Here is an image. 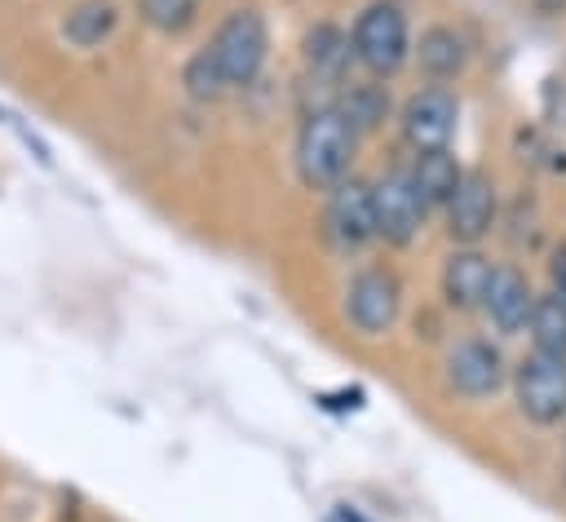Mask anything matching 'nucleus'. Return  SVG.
<instances>
[{
	"instance_id": "obj_2",
	"label": "nucleus",
	"mask_w": 566,
	"mask_h": 522,
	"mask_svg": "<svg viewBox=\"0 0 566 522\" xmlns=\"http://www.w3.org/2000/svg\"><path fill=\"white\" fill-rule=\"evenodd\" d=\"M221 88H248L270 58V27L256 9H234L203 49Z\"/></svg>"
},
{
	"instance_id": "obj_15",
	"label": "nucleus",
	"mask_w": 566,
	"mask_h": 522,
	"mask_svg": "<svg viewBox=\"0 0 566 522\" xmlns=\"http://www.w3.org/2000/svg\"><path fill=\"white\" fill-rule=\"evenodd\" d=\"M115 27H119V9H115L111 0H84V4H75V9L66 13L62 35H66V44H75V49H97L102 40H111Z\"/></svg>"
},
{
	"instance_id": "obj_8",
	"label": "nucleus",
	"mask_w": 566,
	"mask_h": 522,
	"mask_svg": "<svg viewBox=\"0 0 566 522\" xmlns=\"http://www.w3.org/2000/svg\"><path fill=\"white\" fill-rule=\"evenodd\" d=\"M442 208H447V234L460 248H478L495 226V181L482 168H464Z\"/></svg>"
},
{
	"instance_id": "obj_12",
	"label": "nucleus",
	"mask_w": 566,
	"mask_h": 522,
	"mask_svg": "<svg viewBox=\"0 0 566 522\" xmlns=\"http://www.w3.org/2000/svg\"><path fill=\"white\" fill-rule=\"evenodd\" d=\"M491 261L478 248H455L442 265V296L451 310H482L486 283H491Z\"/></svg>"
},
{
	"instance_id": "obj_19",
	"label": "nucleus",
	"mask_w": 566,
	"mask_h": 522,
	"mask_svg": "<svg viewBox=\"0 0 566 522\" xmlns=\"http://www.w3.org/2000/svg\"><path fill=\"white\" fill-rule=\"evenodd\" d=\"M548 279H553V296L566 301V243L553 252V261H548Z\"/></svg>"
},
{
	"instance_id": "obj_18",
	"label": "nucleus",
	"mask_w": 566,
	"mask_h": 522,
	"mask_svg": "<svg viewBox=\"0 0 566 522\" xmlns=\"http://www.w3.org/2000/svg\"><path fill=\"white\" fill-rule=\"evenodd\" d=\"M199 0H142V22L159 35H177L195 22Z\"/></svg>"
},
{
	"instance_id": "obj_17",
	"label": "nucleus",
	"mask_w": 566,
	"mask_h": 522,
	"mask_svg": "<svg viewBox=\"0 0 566 522\" xmlns=\"http://www.w3.org/2000/svg\"><path fill=\"white\" fill-rule=\"evenodd\" d=\"M305 62L314 66V75L336 80L345 71V62H349V40L336 27H314L305 35Z\"/></svg>"
},
{
	"instance_id": "obj_16",
	"label": "nucleus",
	"mask_w": 566,
	"mask_h": 522,
	"mask_svg": "<svg viewBox=\"0 0 566 522\" xmlns=\"http://www.w3.org/2000/svg\"><path fill=\"white\" fill-rule=\"evenodd\" d=\"M526 332H531V345L539 354H553V358H566V301L562 296H535L531 305V319H526Z\"/></svg>"
},
{
	"instance_id": "obj_20",
	"label": "nucleus",
	"mask_w": 566,
	"mask_h": 522,
	"mask_svg": "<svg viewBox=\"0 0 566 522\" xmlns=\"http://www.w3.org/2000/svg\"><path fill=\"white\" fill-rule=\"evenodd\" d=\"M323 522H367V518H363L358 509H349V504H340V509H332V513H327Z\"/></svg>"
},
{
	"instance_id": "obj_1",
	"label": "nucleus",
	"mask_w": 566,
	"mask_h": 522,
	"mask_svg": "<svg viewBox=\"0 0 566 522\" xmlns=\"http://www.w3.org/2000/svg\"><path fill=\"white\" fill-rule=\"evenodd\" d=\"M354 142H358V133L340 106H314L296 133V177L310 190H332L336 181L349 177Z\"/></svg>"
},
{
	"instance_id": "obj_4",
	"label": "nucleus",
	"mask_w": 566,
	"mask_h": 522,
	"mask_svg": "<svg viewBox=\"0 0 566 522\" xmlns=\"http://www.w3.org/2000/svg\"><path fill=\"white\" fill-rule=\"evenodd\" d=\"M513 398L531 425H544V429L562 425L566 420V358L531 349L513 367Z\"/></svg>"
},
{
	"instance_id": "obj_11",
	"label": "nucleus",
	"mask_w": 566,
	"mask_h": 522,
	"mask_svg": "<svg viewBox=\"0 0 566 522\" xmlns=\"http://www.w3.org/2000/svg\"><path fill=\"white\" fill-rule=\"evenodd\" d=\"M531 305H535L531 279L513 265H495L491 283H486V296H482V314L495 323V332H504V336L522 332L526 319H531Z\"/></svg>"
},
{
	"instance_id": "obj_5",
	"label": "nucleus",
	"mask_w": 566,
	"mask_h": 522,
	"mask_svg": "<svg viewBox=\"0 0 566 522\" xmlns=\"http://www.w3.org/2000/svg\"><path fill=\"white\" fill-rule=\"evenodd\" d=\"M367 195H371V230H376V239H385V243H394V248H407V243L420 234L424 212H429V208L420 203V195H416L407 168L380 173L376 181H367Z\"/></svg>"
},
{
	"instance_id": "obj_9",
	"label": "nucleus",
	"mask_w": 566,
	"mask_h": 522,
	"mask_svg": "<svg viewBox=\"0 0 566 522\" xmlns=\"http://www.w3.org/2000/svg\"><path fill=\"white\" fill-rule=\"evenodd\" d=\"M504 380H509V367H504V354L491 341L469 336V341L451 345V354H447V385L460 398H469V403L491 398Z\"/></svg>"
},
{
	"instance_id": "obj_14",
	"label": "nucleus",
	"mask_w": 566,
	"mask_h": 522,
	"mask_svg": "<svg viewBox=\"0 0 566 522\" xmlns=\"http://www.w3.org/2000/svg\"><path fill=\"white\" fill-rule=\"evenodd\" d=\"M416 62H420V71L429 75V80H455L460 71H464V62H469V49H464V40L451 31V27H429L424 35H420V44H416Z\"/></svg>"
},
{
	"instance_id": "obj_3",
	"label": "nucleus",
	"mask_w": 566,
	"mask_h": 522,
	"mask_svg": "<svg viewBox=\"0 0 566 522\" xmlns=\"http://www.w3.org/2000/svg\"><path fill=\"white\" fill-rule=\"evenodd\" d=\"M349 58L385 80L394 71H402V62L411 58V27H407V9L398 0H371L358 22H354V35H349Z\"/></svg>"
},
{
	"instance_id": "obj_6",
	"label": "nucleus",
	"mask_w": 566,
	"mask_h": 522,
	"mask_svg": "<svg viewBox=\"0 0 566 522\" xmlns=\"http://www.w3.org/2000/svg\"><path fill=\"white\" fill-rule=\"evenodd\" d=\"M398 124H402V137L416 155L420 150H447L451 137H455V124H460V102H455L451 88L429 84V88L407 97Z\"/></svg>"
},
{
	"instance_id": "obj_10",
	"label": "nucleus",
	"mask_w": 566,
	"mask_h": 522,
	"mask_svg": "<svg viewBox=\"0 0 566 522\" xmlns=\"http://www.w3.org/2000/svg\"><path fill=\"white\" fill-rule=\"evenodd\" d=\"M327 234L340 252H358L363 243L376 239L371 230V195H367V181L358 177H345L327 190Z\"/></svg>"
},
{
	"instance_id": "obj_7",
	"label": "nucleus",
	"mask_w": 566,
	"mask_h": 522,
	"mask_svg": "<svg viewBox=\"0 0 566 522\" xmlns=\"http://www.w3.org/2000/svg\"><path fill=\"white\" fill-rule=\"evenodd\" d=\"M398 310H402V288L389 270L371 265V270H358L345 288V319L354 332L363 336H380L398 323Z\"/></svg>"
},
{
	"instance_id": "obj_13",
	"label": "nucleus",
	"mask_w": 566,
	"mask_h": 522,
	"mask_svg": "<svg viewBox=\"0 0 566 522\" xmlns=\"http://www.w3.org/2000/svg\"><path fill=\"white\" fill-rule=\"evenodd\" d=\"M460 173L464 168H460V159L451 150H420L416 164L407 168V177H411V186H416V195H420L424 208H442L451 199Z\"/></svg>"
}]
</instances>
